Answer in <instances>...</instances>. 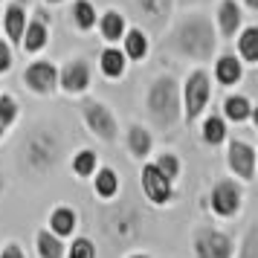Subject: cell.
<instances>
[{"instance_id": "obj_1", "label": "cell", "mask_w": 258, "mask_h": 258, "mask_svg": "<svg viewBox=\"0 0 258 258\" xmlns=\"http://www.w3.org/2000/svg\"><path fill=\"white\" fill-rule=\"evenodd\" d=\"M218 41L221 38L215 32L212 18L203 12H186L168 35V44L177 55L198 61V64H206L218 55Z\"/></svg>"}, {"instance_id": "obj_2", "label": "cell", "mask_w": 258, "mask_h": 258, "mask_svg": "<svg viewBox=\"0 0 258 258\" xmlns=\"http://www.w3.org/2000/svg\"><path fill=\"white\" fill-rule=\"evenodd\" d=\"M145 110L148 119L160 131H171L183 122V110H180V82L171 73H160L148 90H145Z\"/></svg>"}, {"instance_id": "obj_3", "label": "cell", "mask_w": 258, "mask_h": 258, "mask_svg": "<svg viewBox=\"0 0 258 258\" xmlns=\"http://www.w3.org/2000/svg\"><path fill=\"white\" fill-rule=\"evenodd\" d=\"M61 160V140L55 131L35 128L24 140V163L32 174H47Z\"/></svg>"}, {"instance_id": "obj_4", "label": "cell", "mask_w": 258, "mask_h": 258, "mask_svg": "<svg viewBox=\"0 0 258 258\" xmlns=\"http://www.w3.org/2000/svg\"><path fill=\"white\" fill-rule=\"evenodd\" d=\"M212 102V76L203 67L191 70L186 76V82L180 84V110H183V122L186 125H195L206 107Z\"/></svg>"}, {"instance_id": "obj_5", "label": "cell", "mask_w": 258, "mask_h": 258, "mask_svg": "<svg viewBox=\"0 0 258 258\" xmlns=\"http://www.w3.org/2000/svg\"><path fill=\"white\" fill-rule=\"evenodd\" d=\"M82 122L96 140L107 142V145L119 140V119L110 110V105H105L102 99H84L82 102Z\"/></svg>"}, {"instance_id": "obj_6", "label": "cell", "mask_w": 258, "mask_h": 258, "mask_svg": "<svg viewBox=\"0 0 258 258\" xmlns=\"http://www.w3.org/2000/svg\"><path fill=\"white\" fill-rule=\"evenodd\" d=\"M209 209L221 221H232L244 209V186L232 177H221L209 191Z\"/></svg>"}, {"instance_id": "obj_7", "label": "cell", "mask_w": 258, "mask_h": 258, "mask_svg": "<svg viewBox=\"0 0 258 258\" xmlns=\"http://www.w3.org/2000/svg\"><path fill=\"white\" fill-rule=\"evenodd\" d=\"M255 165H258V151L252 142L241 140H226V171L232 180H238L241 186L255 180Z\"/></svg>"}, {"instance_id": "obj_8", "label": "cell", "mask_w": 258, "mask_h": 258, "mask_svg": "<svg viewBox=\"0 0 258 258\" xmlns=\"http://www.w3.org/2000/svg\"><path fill=\"white\" fill-rule=\"evenodd\" d=\"M235 238L218 226H200L191 235V255L195 258H232Z\"/></svg>"}, {"instance_id": "obj_9", "label": "cell", "mask_w": 258, "mask_h": 258, "mask_svg": "<svg viewBox=\"0 0 258 258\" xmlns=\"http://www.w3.org/2000/svg\"><path fill=\"white\" fill-rule=\"evenodd\" d=\"M24 87L32 96H52L58 93V64L49 58H32L24 70Z\"/></svg>"}, {"instance_id": "obj_10", "label": "cell", "mask_w": 258, "mask_h": 258, "mask_svg": "<svg viewBox=\"0 0 258 258\" xmlns=\"http://www.w3.org/2000/svg\"><path fill=\"white\" fill-rule=\"evenodd\" d=\"M93 84V67L90 61L76 55L67 58L64 64H58V90L67 96H84Z\"/></svg>"}, {"instance_id": "obj_11", "label": "cell", "mask_w": 258, "mask_h": 258, "mask_svg": "<svg viewBox=\"0 0 258 258\" xmlns=\"http://www.w3.org/2000/svg\"><path fill=\"white\" fill-rule=\"evenodd\" d=\"M105 235L113 244H128L140 235V218L134 209L125 206H110L105 215Z\"/></svg>"}, {"instance_id": "obj_12", "label": "cell", "mask_w": 258, "mask_h": 258, "mask_svg": "<svg viewBox=\"0 0 258 258\" xmlns=\"http://www.w3.org/2000/svg\"><path fill=\"white\" fill-rule=\"evenodd\" d=\"M49 35H52V26H49L47 9H35L32 18L26 21L24 38H21V49H24V55L38 58V55L49 47Z\"/></svg>"}, {"instance_id": "obj_13", "label": "cell", "mask_w": 258, "mask_h": 258, "mask_svg": "<svg viewBox=\"0 0 258 258\" xmlns=\"http://www.w3.org/2000/svg\"><path fill=\"white\" fill-rule=\"evenodd\" d=\"M140 186H142V195L151 206H168L174 200V183L165 180L151 163H142V171H140Z\"/></svg>"}, {"instance_id": "obj_14", "label": "cell", "mask_w": 258, "mask_h": 258, "mask_svg": "<svg viewBox=\"0 0 258 258\" xmlns=\"http://www.w3.org/2000/svg\"><path fill=\"white\" fill-rule=\"evenodd\" d=\"M212 24H215L218 38H223V41H235V35H238L241 26H244V6H241L238 0H221Z\"/></svg>"}, {"instance_id": "obj_15", "label": "cell", "mask_w": 258, "mask_h": 258, "mask_svg": "<svg viewBox=\"0 0 258 258\" xmlns=\"http://www.w3.org/2000/svg\"><path fill=\"white\" fill-rule=\"evenodd\" d=\"M221 116L223 122H232V125H258V110L252 107V99L246 93H229L223 96L221 105Z\"/></svg>"}, {"instance_id": "obj_16", "label": "cell", "mask_w": 258, "mask_h": 258, "mask_svg": "<svg viewBox=\"0 0 258 258\" xmlns=\"http://www.w3.org/2000/svg\"><path fill=\"white\" fill-rule=\"evenodd\" d=\"M212 76L221 87H238L244 82V64L235 52H221L215 55V64H212Z\"/></svg>"}, {"instance_id": "obj_17", "label": "cell", "mask_w": 258, "mask_h": 258, "mask_svg": "<svg viewBox=\"0 0 258 258\" xmlns=\"http://www.w3.org/2000/svg\"><path fill=\"white\" fill-rule=\"evenodd\" d=\"M26 21H29V15H26L24 0H9L6 9H3V18H0V29L6 32V41L9 44H21Z\"/></svg>"}, {"instance_id": "obj_18", "label": "cell", "mask_w": 258, "mask_h": 258, "mask_svg": "<svg viewBox=\"0 0 258 258\" xmlns=\"http://www.w3.org/2000/svg\"><path fill=\"white\" fill-rule=\"evenodd\" d=\"M125 148L134 160H140V163H148V157L154 154V134L145 125L140 122H131L128 131H125Z\"/></svg>"}, {"instance_id": "obj_19", "label": "cell", "mask_w": 258, "mask_h": 258, "mask_svg": "<svg viewBox=\"0 0 258 258\" xmlns=\"http://www.w3.org/2000/svg\"><path fill=\"white\" fill-rule=\"evenodd\" d=\"M119 49H122V55L131 61H145L148 55H151V38H148V32L145 29H140V26H128L125 29V35H122V41H119Z\"/></svg>"}, {"instance_id": "obj_20", "label": "cell", "mask_w": 258, "mask_h": 258, "mask_svg": "<svg viewBox=\"0 0 258 258\" xmlns=\"http://www.w3.org/2000/svg\"><path fill=\"white\" fill-rule=\"evenodd\" d=\"M47 229L55 235V238H61V241L73 238V235L79 232V212L73 209V206H67V203H58L55 209L49 212Z\"/></svg>"}, {"instance_id": "obj_21", "label": "cell", "mask_w": 258, "mask_h": 258, "mask_svg": "<svg viewBox=\"0 0 258 258\" xmlns=\"http://www.w3.org/2000/svg\"><path fill=\"white\" fill-rule=\"evenodd\" d=\"M96 29H99V35H102V41L107 47H119V41H122L125 29H128V18L119 9H105L99 15V21H96Z\"/></svg>"}, {"instance_id": "obj_22", "label": "cell", "mask_w": 258, "mask_h": 258, "mask_svg": "<svg viewBox=\"0 0 258 258\" xmlns=\"http://www.w3.org/2000/svg\"><path fill=\"white\" fill-rule=\"evenodd\" d=\"M90 180H93V195H96L99 200L110 203V200L119 198L122 180H119L116 168H110V165H99V168H96V174L90 177Z\"/></svg>"}, {"instance_id": "obj_23", "label": "cell", "mask_w": 258, "mask_h": 258, "mask_svg": "<svg viewBox=\"0 0 258 258\" xmlns=\"http://www.w3.org/2000/svg\"><path fill=\"white\" fill-rule=\"evenodd\" d=\"M99 73H102V79H107V82H122L125 73H128V58L122 55V49L119 47L102 49L99 52Z\"/></svg>"}, {"instance_id": "obj_24", "label": "cell", "mask_w": 258, "mask_h": 258, "mask_svg": "<svg viewBox=\"0 0 258 258\" xmlns=\"http://www.w3.org/2000/svg\"><path fill=\"white\" fill-rule=\"evenodd\" d=\"M235 55L241 58V64H258V26L255 24H244L241 32L235 35Z\"/></svg>"}, {"instance_id": "obj_25", "label": "cell", "mask_w": 258, "mask_h": 258, "mask_svg": "<svg viewBox=\"0 0 258 258\" xmlns=\"http://www.w3.org/2000/svg\"><path fill=\"white\" fill-rule=\"evenodd\" d=\"M96 21H99V12H96V6L90 3V0H73V6H70V24H73V29H76V32H82V35L93 32Z\"/></svg>"}, {"instance_id": "obj_26", "label": "cell", "mask_w": 258, "mask_h": 258, "mask_svg": "<svg viewBox=\"0 0 258 258\" xmlns=\"http://www.w3.org/2000/svg\"><path fill=\"white\" fill-rule=\"evenodd\" d=\"M140 12L145 15V21L154 26V29H163L171 18V9H174V0H137Z\"/></svg>"}, {"instance_id": "obj_27", "label": "cell", "mask_w": 258, "mask_h": 258, "mask_svg": "<svg viewBox=\"0 0 258 258\" xmlns=\"http://www.w3.org/2000/svg\"><path fill=\"white\" fill-rule=\"evenodd\" d=\"M200 122V140L206 142V145H223L226 142V122H223L221 113H203L198 119Z\"/></svg>"}, {"instance_id": "obj_28", "label": "cell", "mask_w": 258, "mask_h": 258, "mask_svg": "<svg viewBox=\"0 0 258 258\" xmlns=\"http://www.w3.org/2000/svg\"><path fill=\"white\" fill-rule=\"evenodd\" d=\"M96 168H99V154L93 148H79V151L73 154L70 160V171L79 180H90L96 174Z\"/></svg>"}, {"instance_id": "obj_29", "label": "cell", "mask_w": 258, "mask_h": 258, "mask_svg": "<svg viewBox=\"0 0 258 258\" xmlns=\"http://www.w3.org/2000/svg\"><path fill=\"white\" fill-rule=\"evenodd\" d=\"M64 249H67V244H64L61 238H55L49 229H38L35 232V252H38V258H64Z\"/></svg>"}, {"instance_id": "obj_30", "label": "cell", "mask_w": 258, "mask_h": 258, "mask_svg": "<svg viewBox=\"0 0 258 258\" xmlns=\"http://www.w3.org/2000/svg\"><path fill=\"white\" fill-rule=\"evenodd\" d=\"M148 163H151L154 168H157V171L165 177V180H171V183H174L177 177L183 174V160H180L174 151H160L154 160H148Z\"/></svg>"}, {"instance_id": "obj_31", "label": "cell", "mask_w": 258, "mask_h": 258, "mask_svg": "<svg viewBox=\"0 0 258 258\" xmlns=\"http://www.w3.org/2000/svg\"><path fill=\"white\" fill-rule=\"evenodd\" d=\"M18 116H21L18 99H15L12 93H0V142H3L6 134H9V128L18 122Z\"/></svg>"}, {"instance_id": "obj_32", "label": "cell", "mask_w": 258, "mask_h": 258, "mask_svg": "<svg viewBox=\"0 0 258 258\" xmlns=\"http://www.w3.org/2000/svg\"><path fill=\"white\" fill-rule=\"evenodd\" d=\"M64 258H96V244L87 235H73L70 246L64 249Z\"/></svg>"}, {"instance_id": "obj_33", "label": "cell", "mask_w": 258, "mask_h": 258, "mask_svg": "<svg viewBox=\"0 0 258 258\" xmlns=\"http://www.w3.org/2000/svg\"><path fill=\"white\" fill-rule=\"evenodd\" d=\"M232 258H258V235H255V226H246L244 241H241V246H235V255Z\"/></svg>"}, {"instance_id": "obj_34", "label": "cell", "mask_w": 258, "mask_h": 258, "mask_svg": "<svg viewBox=\"0 0 258 258\" xmlns=\"http://www.w3.org/2000/svg\"><path fill=\"white\" fill-rule=\"evenodd\" d=\"M15 67V49L9 41H3L0 38V76H6V73H12Z\"/></svg>"}, {"instance_id": "obj_35", "label": "cell", "mask_w": 258, "mask_h": 258, "mask_svg": "<svg viewBox=\"0 0 258 258\" xmlns=\"http://www.w3.org/2000/svg\"><path fill=\"white\" fill-rule=\"evenodd\" d=\"M0 258H26V252L18 241H9V244H3V249H0Z\"/></svg>"}, {"instance_id": "obj_36", "label": "cell", "mask_w": 258, "mask_h": 258, "mask_svg": "<svg viewBox=\"0 0 258 258\" xmlns=\"http://www.w3.org/2000/svg\"><path fill=\"white\" fill-rule=\"evenodd\" d=\"M244 6L249 12H258V0H244Z\"/></svg>"}, {"instance_id": "obj_37", "label": "cell", "mask_w": 258, "mask_h": 258, "mask_svg": "<svg viewBox=\"0 0 258 258\" xmlns=\"http://www.w3.org/2000/svg\"><path fill=\"white\" fill-rule=\"evenodd\" d=\"M125 258H151L148 252H131V255H125Z\"/></svg>"}, {"instance_id": "obj_38", "label": "cell", "mask_w": 258, "mask_h": 258, "mask_svg": "<svg viewBox=\"0 0 258 258\" xmlns=\"http://www.w3.org/2000/svg\"><path fill=\"white\" fill-rule=\"evenodd\" d=\"M47 6H61V3H67V0H44Z\"/></svg>"}, {"instance_id": "obj_39", "label": "cell", "mask_w": 258, "mask_h": 258, "mask_svg": "<svg viewBox=\"0 0 258 258\" xmlns=\"http://www.w3.org/2000/svg\"><path fill=\"white\" fill-rule=\"evenodd\" d=\"M0 3H3V0H0Z\"/></svg>"}]
</instances>
